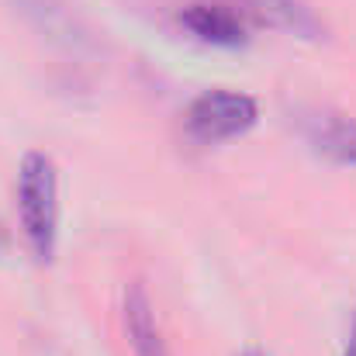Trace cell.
<instances>
[{
    "instance_id": "obj_4",
    "label": "cell",
    "mask_w": 356,
    "mask_h": 356,
    "mask_svg": "<svg viewBox=\"0 0 356 356\" xmlns=\"http://www.w3.org/2000/svg\"><path fill=\"white\" fill-rule=\"evenodd\" d=\"M121 322H124V336H128L131 356H170L166 336H163V329H159L156 305H152V298H149L145 280H138V277L124 287Z\"/></svg>"
},
{
    "instance_id": "obj_3",
    "label": "cell",
    "mask_w": 356,
    "mask_h": 356,
    "mask_svg": "<svg viewBox=\"0 0 356 356\" xmlns=\"http://www.w3.org/2000/svg\"><path fill=\"white\" fill-rule=\"evenodd\" d=\"M298 131L308 149L329 163L356 166V121L336 108H301Z\"/></svg>"
},
{
    "instance_id": "obj_1",
    "label": "cell",
    "mask_w": 356,
    "mask_h": 356,
    "mask_svg": "<svg viewBox=\"0 0 356 356\" xmlns=\"http://www.w3.org/2000/svg\"><path fill=\"white\" fill-rule=\"evenodd\" d=\"M17 218L35 263L49 266L59 245V170L49 152H24L17 166Z\"/></svg>"
},
{
    "instance_id": "obj_8",
    "label": "cell",
    "mask_w": 356,
    "mask_h": 356,
    "mask_svg": "<svg viewBox=\"0 0 356 356\" xmlns=\"http://www.w3.org/2000/svg\"><path fill=\"white\" fill-rule=\"evenodd\" d=\"M238 356H263L259 350H245V353H238Z\"/></svg>"
},
{
    "instance_id": "obj_2",
    "label": "cell",
    "mask_w": 356,
    "mask_h": 356,
    "mask_svg": "<svg viewBox=\"0 0 356 356\" xmlns=\"http://www.w3.org/2000/svg\"><path fill=\"white\" fill-rule=\"evenodd\" d=\"M259 118V108L249 94L238 90H204L184 111V131L197 145H218L245 135Z\"/></svg>"
},
{
    "instance_id": "obj_7",
    "label": "cell",
    "mask_w": 356,
    "mask_h": 356,
    "mask_svg": "<svg viewBox=\"0 0 356 356\" xmlns=\"http://www.w3.org/2000/svg\"><path fill=\"white\" fill-rule=\"evenodd\" d=\"M343 356H356V322H353V332H350V343H346Z\"/></svg>"
},
{
    "instance_id": "obj_5",
    "label": "cell",
    "mask_w": 356,
    "mask_h": 356,
    "mask_svg": "<svg viewBox=\"0 0 356 356\" xmlns=\"http://www.w3.org/2000/svg\"><path fill=\"white\" fill-rule=\"evenodd\" d=\"M180 21L211 45H238L245 42V21L232 3H215V0H194L180 10Z\"/></svg>"
},
{
    "instance_id": "obj_6",
    "label": "cell",
    "mask_w": 356,
    "mask_h": 356,
    "mask_svg": "<svg viewBox=\"0 0 356 356\" xmlns=\"http://www.w3.org/2000/svg\"><path fill=\"white\" fill-rule=\"evenodd\" d=\"M242 10H249L252 17L287 31V35H298V38H308V42H318L325 38V21L315 14V7H308L305 0H238Z\"/></svg>"
}]
</instances>
